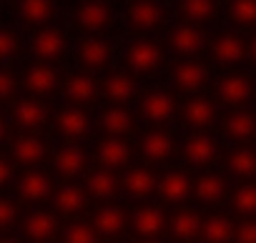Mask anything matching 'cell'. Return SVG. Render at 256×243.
<instances>
[{
  "label": "cell",
  "mask_w": 256,
  "mask_h": 243,
  "mask_svg": "<svg viewBox=\"0 0 256 243\" xmlns=\"http://www.w3.org/2000/svg\"><path fill=\"white\" fill-rule=\"evenodd\" d=\"M141 110H144V115H146L148 120H156V123H161V120H168V118L174 115L176 100H174V95L166 93V90H154V93H148V95L144 98Z\"/></svg>",
  "instance_id": "cell-1"
},
{
  "label": "cell",
  "mask_w": 256,
  "mask_h": 243,
  "mask_svg": "<svg viewBox=\"0 0 256 243\" xmlns=\"http://www.w3.org/2000/svg\"><path fill=\"white\" fill-rule=\"evenodd\" d=\"M161 60V50L148 43V40H141V43H134L131 50H128V65H131L136 73H148L158 65Z\"/></svg>",
  "instance_id": "cell-2"
},
{
  "label": "cell",
  "mask_w": 256,
  "mask_h": 243,
  "mask_svg": "<svg viewBox=\"0 0 256 243\" xmlns=\"http://www.w3.org/2000/svg\"><path fill=\"white\" fill-rule=\"evenodd\" d=\"M63 50H66V38L60 35V30L48 28V30H40L33 38V53L40 60H56Z\"/></svg>",
  "instance_id": "cell-3"
},
{
  "label": "cell",
  "mask_w": 256,
  "mask_h": 243,
  "mask_svg": "<svg viewBox=\"0 0 256 243\" xmlns=\"http://www.w3.org/2000/svg\"><path fill=\"white\" fill-rule=\"evenodd\" d=\"M128 20L141 30H151L161 23V8L151 0H138V3L128 8Z\"/></svg>",
  "instance_id": "cell-4"
},
{
  "label": "cell",
  "mask_w": 256,
  "mask_h": 243,
  "mask_svg": "<svg viewBox=\"0 0 256 243\" xmlns=\"http://www.w3.org/2000/svg\"><path fill=\"white\" fill-rule=\"evenodd\" d=\"M18 191H20V196H23L26 201H43V198L50 196V181H48V176L40 173V171H28V173L20 178Z\"/></svg>",
  "instance_id": "cell-5"
},
{
  "label": "cell",
  "mask_w": 256,
  "mask_h": 243,
  "mask_svg": "<svg viewBox=\"0 0 256 243\" xmlns=\"http://www.w3.org/2000/svg\"><path fill=\"white\" fill-rule=\"evenodd\" d=\"M158 193H161L166 201L178 203V201H184V198L191 193V181L186 178V173L171 171V173H166V176L158 181Z\"/></svg>",
  "instance_id": "cell-6"
},
{
  "label": "cell",
  "mask_w": 256,
  "mask_h": 243,
  "mask_svg": "<svg viewBox=\"0 0 256 243\" xmlns=\"http://www.w3.org/2000/svg\"><path fill=\"white\" fill-rule=\"evenodd\" d=\"M218 95H221L224 103L238 105V103L248 100V95H251V83H248L244 75H226V78L218 83Z\"/></svg>",
  "instance_id": "cell-7"
},
{
  "label": "cell",
  "mask_w": 256,
  "mask_h": 243,
  "mask_svg": "<svg viewBox=\"0 0 256 243\" xmlns=\"http://www.w3.org/2000/svg\"><path fill=\"white\" fill-rule=\"evenodd\" d=\"M46 156V143L36 136H20L13 143V158L23 166H33Z\"/></svg>",
  "instance_id": "cell-8"
},
{
  "label": "cell",
  "mask_w": 256,
  "mask_h": 243,
  "mask_svg": "<svg viewBox=\"0 0 256 243\" xmlns=\"http://www.w3.org/2000/svg\"><path fill=\"white\" fill-rule=\"evenodd\" d=\"M58 85V75L53 68L48 65H33L28 73H26V88L36 95H46L50 93L53 88Z\"/></svg>",
  "instance_id": "cell-9"
},
{
  "label": "cell",
  "mask_w": 256,
  "mask_h": 243,
  "mask_svg": "<svg viewBox=\"0 0 256 243\" xmlns=\"http://www.w3.org/2000/svg\"><path fill=\"white\" fill-rule=\"evenodd\" d=\"M141 151H144V156L151 158V161H164V158H168L171 151H174V138H171L168 133H164V131H151V133L144 136Z\"/></svg>",
  "instance_id": "cell-10"
},
{
  "label": "cell",
  "mask_w": 256,
  "mask_h": 243,
  "mask_svg": "<svg viewBox=\"0 0 256 243\" xmlns=\"http://www.w3.org/2000/svg\"><path fill=\"white\" fill-rule=\"evenodd\" d=\"M53 163H56V171H58L60 176L73 178V176H78V173L86 168V156H83L80 148L68 146V148H60V151L56 153Z\"/></svg>",
  "instance_id": "cell-11"
},
{
  "label": "cell",
  "mask_w": 256,
  "mask_h": 243,
  "mask_svg": "<svg viewBox=\"0 0 256 243\" xmlns=\"http://www.w3.org/2000/svg\"><path fill=\"white\" fill-rule=\"evenodd\" d=\"M184 156H186V161L194 163V166H206V163L216 156V143H214V138H208V136H194V138L186 143Z\"/></svg>",
  "instance_id": "cell-12"
},
{
  "label": "cell",
  "mask_w": 256,
  "mask_h": 243,
  "mask_svg": "<svg viewBox=\"0 0 256 243\" xmlns=\"http://www.w3.org/2000/svg\"><path fill=\"white\" fill-rule=\"evenodd\" d=\"M174 83L181 90H198L206 83V68L198 63H181L174 70Z\"/></svg>",
  "instance_id": "cell-13"
},
{
  "label": "cell",
  "mask_w": 256,
  "mask_h": 243,
  "mask_svg": "<svg viewBox=\"0 0 256 243\" xmlns=\"http://www.w3.org/2000/svg\"><path fill=\"white\" fill-rule=\"evenodd\" d=\"M58 128L63 131V136L68 138H80L88 131V118L83 110L78 108H66L58 113Z\"/></svg>",
  "instance_id": "cell-14"
},
{
  "label": "cell",
  "mask_w": 256,
  "mask_h": 243,
  "mask_svg": "<svg viewBox=\"0 0 256 243\" xmlns=\"http://www.w3.org/2000/svg\"><path fill=\"white\" fill-rule=\"evenodd\" d=\"M46 120V108L36 100H23L18 103L16 108V123L23 128V131H33V128H40Z\"/></svg>",
  "instance_id": "cell-15"
},
{
  "label": "cell",
  "mask_w": 256,
  "mask_h": 243,
  "mask_svg": "<svg viewBox=\"0 0 256 243\" xmlns=\"http://www.w3.org/2000/svg\"><path fill=\"white\" fill-rule=\"evenodd\" d=\"M98 161L106 168H120V166L128 163V146L118 138H108L98 148Z\"/></svg>",
  "instance_id": "cell-16"
},
{
  "label": "cell",
  "mask_w": 256,
  "mask_h": 243,
  "mask_svg": "<svg viewBox=\"0 0 256 243\" xmlns=\"http://www.w3.org/2000/svg\"><path fill=\"white\" fill-rule=\"evenodd\" d=\"M164 226H166V218H164V213L158 208H151L148 206V208H141L134 216V228L141 236H158L164 231Z\"/></svg>",
  "instance_id": "cell-17"
},
{
  "label": "cell",
  "mask_w": 256,
  "mask_h": 243,
  "mask_svg": "<svg viewBox=\"0 0 256 243\" xmlns=\"http://www.w3.org/2000/svg\"><path fill=\"white\" fill-rule=\"evenodd\" d=\"M78 23L86 28V30H103L108 23H110V13L106 5L100 3H86L80 10H78Z\"/></svg>",
  "instance_id": "cell-18"
},
{
  "label": "cell",
  "mask_w": 256,
  "mask_h": 243,
  "mask_svg": "<svg viewBox=\"0 0 256 243\" xmlns=\"http://www.w3.org/2000/svg\"><path fill=\"white\" fill-rule=\"evenodd\" d=\"M244 43L236 38V35H221L216 43H214V58L224 65H231L236 60L244 58Z\"/></svg>",
  "instance_id": "cell-19"
},
{
  "label": "cell",
  "mask_w": 256,
  "mask_h": 243,
  "mask_svg": "<svg viewBox=\"0 0 256 243\" xmlns=\"http://www.w3.org/2000/svg\"><path fill=\"white\" fill-rule=\"evenodd\" d=\"M254 131H256V118H254L251 113H246V110H236V113H231L228 120H226V133H228L231 138H236V141L251 138Z\"/></svg>",
  "instance_id": "cell-20"
},
{
  "label": "cell",
  "mask_w": 256,
  "mask_h": 243,
  "mask_svg": "<svg viewBox=\"0 0 256 243\" xmlns=\"http://www.w3.org/2000/svg\"><path fill=\"white\" fill-rule=\"evenodd\" d=\"M171 45L178 50V53H186V55H191V53H196L198 48H201V33L196 30V28H191V25H178V28H174L171 30Z\"/></svg>",
  "instance_id": "cell-21"
},
{
  "label": "cell",
  "mask_w": 256,
  "mask_h": 243,
  "mask_svg": "<svg viewBox=\"0 0 256 243\" xmlns=\"http://www.w3.org/2000/svg\"><path fill=\"white\" fill-rule=\"evenodd\" d=\"M123 226H126V216H123V211L118 206H106L96 216V228L103 236H116V233L123 231Z\"/></svg>",
  "instance_id": "cell-22"
},
{
  "label": "cell",
  "mask_w": 256,
  "mask_h": 243,
  "mask_svg": "<svg viewBox=\"0 0 256 243\" xmlns=\"http://www.w3.org/2000/svg\"><path fill=\"white\" fill-rule=\"evenodd\" d=\"M56 231V218L46 211H36L28 216L26 221V233L28 238H36V241H43V238H50Z\"/></svg>",
  "instance_id": "cell-23"
},
{
  "label": "cell",
  "mask_w": 256,
  "mask_h": 243,
  "mask_svg": "<svg viewBox=\"0 0 256 243\" xmlns=\"http://www.w3.org/2000/svg\"><path fill=\"white\" fill-rule=\"evenodd\" d=\"M201 226H204L201 218H198L196 213H191V211H181V213H176L174 221H171L174 236H176V238H184V241L196 238V236L201 233Z\"/></svg>",
  "instance_id": "cell-24"
},
{
  "label": "cell",
  "mask_w": 256,
  "mask_h": 243,
  "mask_svg": "<svg viewBox=\"0 0 256 243\" xmlns=\"http://www.w3.org/2000/svg\"><path fill=\"white\" fill-rule=\"evenodd\" d=\"M184 118H186V123L194 126V128H206L211 120H214V105L208 100H191L186 108H184Z\"/></svg>",
  "instance_id": "cell-25"
},
{
  "label": "cell",
  "mask_w": 256,
  "mask_h": 243,
  "mask_svg": "<svg viewBox=\"0 0 256 243\" xmlns=\"http://www.w3.org/2000/svg\"><path fill=\"white\" fill-rule=\"evenodd\" d=\"M134 90H136V83H134L131 75H126V73H116V75H110L106 80V95L110 100H116V103L128 100L134 95Z\"/></svg>",
  "instance_id": "cell-26"
},
{
  "label": "cell",
  "mask_w": 256,
  "mask_h": 243,
  "mask_svg": "<svg viewBox=\"0 0 256 243\" xmlns=\"http://www.w3.org/2000/svg\"><path fill=\"white\" fill-rule=\"evenodd\" d=\"M50 15H53V3L50 0H20V18L23 20H28L33 25H40Z\"/></svg>",
  "instance_id": "cell-27"
},
{
  "label": "cell",
  "mask_w": 256,
  "mask_h": 243,
  "mask_svg": "<svg viewBox=\"0 0 256 243\" xmlns=\"http://www.w3.org/2000/svg\"><path fill=\"white\" fill-rule=\"evenodd\" d=\"M100 123H103V131H108L110 136H123L128 128H131L134 118H131V113L123 110V108H110V110L103 113Z\"/></svg>",
  "instance_id": "cell-28"
},
{
  "label": "cell",
  "mask_w": 256,
  "mask_h": 243,
  "mask_svg": "<svg viewBox=\"0 0 256 243\" xmlns=\"http://www.w3.org/2000/svg\"><path fill=\"white\" fill-rule=\"evenodd\" d=\"M123 183L134 196H148L156 188V176L146 168H136V171H128Z\"/></svg>",
  "instance_id": "cell-29"
},
{
  "label": "cell",
  "mask_w": 256,
  "mask_h": 243,
  "mask_svg": "<svg viewBox=\"0 0 256 243\" xmlns=\"http://www.w3.org/2000/svg\"><path fill=\"white\" fill-rule=\"evenodd\" d=\"M234 233H236V228L231 226V221H228V218H221V216H216V218H208V221L201 226V236H204L206 241H211V243L228 241Z\"/></svg>",
  "instance_id": "cell-30"
},
{
  "label": "cell",
  "mask_w": 256,
  "mask_h": 243,
  "mask_svg": "<svg viewBox=\"0 0 256 243\" xmlns=\"http://www.w3.org/2000/svg\"><path fill=\"white\" fill-rule=\"evenodd\" d=\"M108 45L103 40H86L80 45V60L88 68H103L108 63Z\"/></svg>",
  "instance_id": "cell-31"
},
{
  "label": "cell",
  "mask_w": 256,
  "mask_h": 243,
  "mask_svg": "<svg viewBox=\"0 0 256 243\" xmlns=\"http://www.w3.org/2000/svg\"><path fill=\"white\" fill-rule=\"evenodd\" d=\"M66 95L70 100H76V103H86V100H90L96 95V80L90 75H76V78L68 80Z\"/></svg>",
  "instance_id": "cell-32"
},
{
  "label": "cell",
  "mask_w": 256,
  "mask_h": 243,
  "mask_svg": "<svg viewBox=\"0 0 256 243\" xmlns=\"http://www.w3.org/2000/svg\"><path fill=\"white\" fill-rule=\"evenodd\" d=\"M56 206L63 213H76V211H80L86 206V196H83V191L78 186H63L56 193Z\"/></svg>",
  "instance_id": "cell-33"
},
{
  "label": "cell",
  "mask_w": 256,
  "mask_h": 243,
  "mask_svg": "<svg viewBox=\"0 0 256 243\" xmlns=\"http://www.w3.org/2000/svg\"><path fill=\"white\" fill-rule=\"evenodd\" d=\"M196 196L204 201V203H216V201H221V196H224V181L218 178V176H201L198 181H196Z\"/></svg>",
  "instance_id": "cell-34"
},
{
  "label": "cell",
  "mask_w": 256,
  "mask_h": 243,
  "mask_svg": "<svg viewBox=\"0 0 256 243\" xmlns=\"http://www.w3.org/2000/svg\"><path fill=\"white\" fill-rule=\"evenodd\" d=\"M88 188L96 198H110L116 193V178L108 171H96L88 176Z\"/></svg>",
  "instance_id": "cell-35"
},
{
  "label": "cell",
  "mask_w": 256,
  "mask_h": 243,
  "mask_svg": "<svg viewBox=\"0 0 256 243\" xmlns=\"http://www.w3.org/2000/svg\"><path fill=\"white\" fill-rule=\"evenodd\" d=\"M181 10H184V15H186L188 20L201 23V20L211 18V13H214V0H184Z\"/></svg>",
  "instance_id": "cell-36"
},
{
  "label": "cell",
  "mask_w": 256,
  "mask_h": 243,
  "mask_svg": "<svg viewBox=\"0 0 256 243\" xmlns=\"http://www.w3.org/2000/svg\"><path fill=\"white\" fill-rule=\"evenodd\" d=\"M228 166H231V171L238 173V176H254V173H256V156H254L248 148H241V151L231 153Z\"/></svg>",
  "instance_id": "cell-37"
},
{
  "label": "cell",
  "mask_w": 256,
  "mask_h": 243,
  "mask_svg": "<svg viewBox=\"0 0 256 243\" xmlns=\"http://www.w3.org/2000/svg\"><path fill=\"white\" fill-rule=\"evenodd\" d=\"M231 18L241 25L256 23V0H234L231 3Z\"/></svg>",
  "instance_id": "cell-38"
},
{
  "label": "cell",
  "mask_w": 256,
  "mask_h": 243,
  "mask_svg": "<svg viewBox=\"0 0 256 243\" xmlns=\"http://www.w3.org/2000/svg\"><path fill=\"white\" fill-rule=\"evenodd\" d=\"M234 206H236L238 213H246V216L256 213V186H244V188H238L236 196H234Z\"/></svg>",
  "instance_id": "cell-39"
},
{
  "label": "cell",
  "mask_w": 256,
  "mask_h": 243,
  "mask_svg": "<svg viewBox=\"0 0 256 243\" xmlns=\"http://www.w3.org/2000/svg\"><path fill=\"white\" fill-rule=\"evenodd\" d=\"M63 241H68V243H93L96 231H90V226H86V223H76V226H68L63 231Z\"/></svg>",
  "instance_id": "cell-40"
},
{
  "label": "cell",
  "mask_w": 256,
  "mask_h": 243,
  "mask_svg": "<svg viewBox=\"0 0 256 243\" xmlns=\"http://www.w3.org/2000/svg\"><path fill=\"white\" fill-rule=\"evenodd\" d=\"M16 50H18V40H16V35H13L10 30H6V28H0V60L10 58Z\"/></svg>",
  "instance_id": "cell-41"
},
{
  "label": "cell",
  "mask_w": 256,
  "mask_h": 243,
  "mask_svg": "<svg viewBox=\"0 0 256 243\" xmlns=\"http://www.w3.org/2000/svg\"><path fill=\"white\" fill-rule=\"evenodd\" d=\"M16 223V206L8 198H0V231H8Z\"/></svg>",
  "instance_id": "cell-42"
},
{
  "label": "cell",
  "mask_w": 256,
  "mask_h": 243,
  "mask_svg": "<svg viewBox=\"0 0 256 243\" xmlns=\"http://www.w3.org/2000/svg\"><path fill=\"white\" fill-rule=\"evenodd\" d=\"M16 93V78L8 70H0V100H8Z\"/></svg>",
  "instance_id": "cell-43"
},
{
  "label": "cell",
  "mask_w": 256,
  "mask_h": 243,
  "mask_svg": "<svg viewBox=\"0 0 256 243\" xmlns=\"http://www.w3.org/2000/svg\"><path fill=\"white\" fill-rule=\"evenodd\" d=\"M236 238L241 243H256V223H244L236 228Z\"/></svg>",
  "instance_id": "cell-44"
},
{
  "label": "cell",
  "mask_w": 256,
  "mask_h": 243,
  "mask_svg": "<svg viewBox=\"0 0 256 243\" xmlns=\"http://www.w3.org/2000/svg\"><path fill=\"white\" fill-rule=\"evenodd\" d=\"M10 176H13V171H10V163H8L6 158H0V188H3V186L10 181Z\"/></svg>",
  "instance_id": "cell-45"
},
{
  "label": "cell",
  "mask_w": 256,
  "mask_h": 243,
  "mask_svg": "<svg viewBox=\"0 0 256 243\" xmlns=\"http://www.w3.org/2000/svg\"><path fill=\"white\" fill-rule=\"evenodd\" d=\"M6 138V123H3V118H0V141Z\"/></svg>",
  "instance_id": "cell-46"
},
{
  "label": "cell",
  "mask_w": 256,
  "mask_h": 243,
  "mask_svg": "<svg viewBox=\"0 0 256 243\" xmlns=\"http://www.w3.org/2000/svg\"><path fill=\"white\" fill-rule=\"evenodd\" d=\"M251 55H254V60H256V38L251 40Z\"/></svg>",
  "instance_id": "cell-47"
}]
</instances>
